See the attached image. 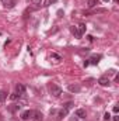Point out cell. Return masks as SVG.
<instances>
[{"label":"cell","mask_w":119,"mask_h":121,"mask_svg":"<svg viewBox=\"0 0 119 121\" xmlns=\"http://www.w3.org/2000/svg\"><path fill=\"white\" fill-rule=\"evenodd\" d=\"M98 83H99L101 86H108V85H109V79H108V76H102V78H99V79H98Z\"/></svg>","instance_id":"obj_3"},{"label":"cell","mask_w":119,"mask_h":121,"mask_svg":"<svg viewBox=\"0 0 119 121\" xmlns=\"http://www.w3.org/2000/svg\"><path fill=\"white\" fill-rule=\"evenodd\" d=\"M16 91H17V93H18L20 96L25 94V86H24V85H20V83H18V85L16 86Z\"/></svg>","instance_id":"obj_5"},{"label":"cell","mask_w":119,"mask_h":121,"mask_svg":"<svg viewBox=\"0 0 119 121\" xmlns=\"http://www.w3.org/2000/svg\"><path fill=\"white\" fill-rule=\"evenodd\" d=\"M55 1H56V0H46V1H45V4H44V6H49V4H51V3H55Z\"/></svg>","instance_id":"obj_17"},{"label":"cell","mask_w":119,"mask_h":121,"mask_svg":"<svg viewBox=\"0 0 119 121\" xmlns=\"http://www.w3.org/2000/svg\"><path fill=\"white\" fill-rule=\"evenodd\" d=\"M14 4H16V0H8V1H6V7L7 9H11V7H14Z\"/></svg>","instance_id":"obj_12"},{"label":"cell","mask_w":119,"mask_h":121,"mask_svg":"<svg viewBox=\"0 0 119 121\" xmlns=\"http://www.w3.org/2000/svg\"><path fill=\"white\" fill-rule=\"evenodd\" d=\"M77 28H79V31H80V34H81V35H83V34L86 32V26H84V24H80V26H79Z\"/></svg>","instance_id":"obj_15"},{"label":"cell","mask_w":119,"mask_h":121,"mask_svg":"<svg viewBox=\"0 0 119 121\" xmlns=\"http://www.w3.org/2000/svg\"><path fill=\"white\" fill-rule=\"evenodd\" d=\"M76 117H79V118H86V110H83V108L76 110Z\"/></svg>","instance_id":"obj_7"},{"label":"cell","mask_w":119,"mask_h":121,"mask_svg":"<svg viewBox=\"0 0 119 121\" xmlns=\"http://www.w3.org/2000/svg\"><path fill=\"white\" fill-rule=\"evenodd\" d=\"M70 31H71V34L76 37V38H81V34H80V31L77 27H70Z\"/></svg>","instance_id":"obj_8"},{"label":"cell","mask_w":119,"mask_h":121,"mask_svg":"<svg viewBox=\"0 0 119 121\" xmlns=\"http://www.w3.org/2000/svg\"><path fill=\"white\" fill-rule=\"evenodd\" d=\"M109 118H111L109 113H105V116H104V120H109Z\"/></svg>","instance_id":"obj_19"},{"label":"cell","mask_w":119,"mask_h":121,"mask_svg":"<svg viewBox=\"0 0 119 121\" xmlns=\"http://www.w3.org/2000/svg\"><path fill=\"white\" fill-rule=\"evenodd\" d=\"M77 118H79V117H76V116H73V117L70 118V121H77Z\"/></svg>","instance_id":"obj_21"},{"label":"cell","mask_w":119,"mask_h":121,"mask_svg":"<svg viewBox=\"0 0 119 121\" xmlns=\"http://www.w3.org/2000/svg\"><path fill=\"white\" fill-rule=\"evenodd\" d=\"M114 121H119V118H118V116H115V117H114Z\"/></svg>","instance_id":"obj_23"},{"label":"cell","mask_w":119,"mask_h":121,"mask_svg":"<svg viewBox=\"0 0 119 121\" xmlns=\"http://www.w3.org/2000/svg\"><path fill=\"white\" fill-rule=\"evenodd\" d=\"M18 97H20V94H18V93H17V91H16V93H13V94H11V96H10V99H11V100H17V99H18Z\"/></svg>","instance_id":"obj_16"},{"label":"cell","mask_w":119,"mask_h":121,"mask_svg":"<svg viewBox=\"0 0 119 121\" xmlns=\"http://www.w3.org/2000/svg\"><path fill=\"white\" fill-rule=\"evenodd\" d=\"M104 1H109V0H104Z\"/></svg>","instance_id":"obj_24"},{"label":"cell","mask_w":119,"mask_h":121,"mask_svg":"<svg viewBox=\"0 0 119 121\" xmlns=\"http://www.w3.org/2000/svg\"><path fill=\"white\" fill-rule=\"evenodd\" d=\"M98 4V0H88V3H87V6H88L90 9H92V7H95Z\"/></svg>","instance_id":"obj_11"},{"label":"cell","mask_w":119,"mask_h":121,"mask_svg":"<svg viewBox=\"0 0 119 121\" xmlns=\"http://www.w3.org/2000/svg\"><path fill=\"white\" fill-rule=\"evenodd\" d=\"M32 3H34V4H36V6H39V4L42 3V0H32Z\"/></svg>","instance_id":"obj_18"},{"label":"cell","mask_w":119,"mask_h":121,"mask_svg":"<svg viewBox=\"0 0 119 121\" xmlns=\"http://www.w3.org/2000/svg\"><path fill=\"white\" fill-rule=\"evenodd\" d=\"M20 107H21L20 104H11V106L8 107V110H10V111H17V110H18Z\"/></svg>","instance_id":"obj_13"},{"label":"cell","mask_w":119,"mask_h":121,"mask_svg":"<svg viewBox=\"0 0 119 121\" xmlns=\"http://www.w3.org/2000/svg\"><path fill=\"white\" fill-rule=\"evenodd\" d=\"M7 99V91L6 90H0V103H3Z\"/></svg>","instance_id":"obj_10"},{"label":"cell","mask_w":119,"mask_h":121,"mask_svg":"<svg viewBox=\"0 0 119 121\" xmlns=\"http://www.w3.org/2000/svg\"><path fill=\"white\" fill-rule=\"evenodd\" d=\"M64 116H67V110H66V108H63L62 111H59V117H58V120H62Z\"/></svg>","instance_id":"obj_14"},{"label":"cell","mask_w":119,"mask_h":121,"mask_svg":"<svg viewBox=\"0 0 119 121\" xmlns=\"http://www.w3.org/2000/svg\"><path fill=\"white\" fill-rule=\"evenodd\" d=\"M69 91H71V93H79V91L81 90V87L79 86V85H69Z\"/></svg>","instance_id":"obj_6"},{"label":"cell","mask_w":119,"mask_h":121,"mask_svg":"<svg viewBox=\"0 0 119 121\" xmlns=\"http://www.w3.org/2000/svg\"><path fill=\"white\" fill-rule=\"evenodd\" d=\"M119 111V107L118 106H115V107H114V113H118Z\"/></svg>","instance_id":"obj_20"},{"label":"cell","mask_w":119,"mask_h":121,"mask_svg":"<svg viewBox=\"0 0 119 121\" xmlns=\"http://www.w3.org/2000/svg\"><path fill=\"white\" fill-rule=\"evenodd\" d=\"M99 59H101V55H94V56H92V58H91V62H90V63H92V65H95V63H98V62H99Z\"/></svg>","instance_id":"obj_9"},{"label":"cell","mask_w":119,"mask_h":121,"mask_svg":"<svg viewBox=\"0 0 119 121\" xmlns=\"http://www.w3.org/2000/svg\"><path fill=\"white\" fill-rule=\"evenodd\" d=\"M108 73H109V75H115V70H114V69H111V70H109Z\"/></svg>","instance_id":"obj_22"},{"label":"cell","mask_w":119,"mask_h":121,"mask_svg":"<svg viewBox=\"0 0 119 121\" xmlns=\"http://www.w3.org/2000/svg\"><path fill=\"white\" fill-rule=\"evenodd\" d=\"M48 90H49V93H51L52 96H55V97H58V96L62 94V89H60L59 86H56V85H49Z\"/></svg>","instance_id":"obj_1"},{"label":"cell","mask_w":119,"mask_h":121,"mask_svg":"<svg viewBox=\"0 0 119 121\" xmlns=\"http://www.w3.org/2000/svg\"><path fill=\"white\" fill-rule=\"evenodd\" d=\"M21 118H23V120L32 118V110H25V111H23V114H21Z\"/></svg>","instance_id":"obj_4"},{"label":"cell","mask_w":119,"mask_h":121,"mask_svg":"<svg viewBox=\"0 0 119 121\" xmlns=\"http://www.w3.org/2000/svg\"><path fill=\"white\" fill-rule=\"evenodd\" d=\"M32 118H34L35 121H42L44 116H42L41 111H32Z\"/></svg>","instance_id":"obj_2"}]
</instances>
